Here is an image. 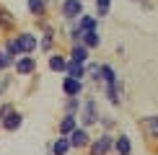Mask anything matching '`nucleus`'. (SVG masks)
Listing matches in <instances>:
<instances>
[{
    "label": "nucleus",
    "instance_id": "1",
    "mask_svg": "<svg viewBox=\"0 0 158 155\" xmlns=\"http://www.w3.org/2000/svg\"><path fill=\"white\" fill-rule=\"evenodd\" d=\"M98 119H101V111H98V101H96V96H85V98H81V111H78V124L88 129V127L98 124Z\"/></svg>",
    "mask_w": 158,
    "mask_h": 155
},
{
    "label": "nucleus",
    "instance_id": "2",
    "mask_svg": "<svg viewBox=\"0 0 158 155\" xmlns=\"http://www.w3.org/2000/svg\"><path fill=\"white\" fill-rule=\"evenodd\" d=\"M36 67H39L36 57H31V54H21V57H16V60H13V67H10V70H16V75H18V78H29V75H34V73H36Z\"/></svg>",
    "mask_w": 158,
    "mask_h": 155
},
{
    "label": "nucleus",
    "instance_id": "3",
    "mask_svg": "<svg viewBox=\"0 0 158 155\" xmlns=\"http://www.w3.org/2000/svg\"><path fill=\"white\" fill-rule=\"evenodd\" d=\"M81 13H85L83 0H62V3H60V16H62L65 23H73Z\"/></svg>",
    "mask_w": 158,
    "mask_h": 155
},
{
    "label": "nucleus",
    "instance_id": "4",
    "mask_svg": "<svg viewBox=\"0 0 158 155\" xmlns=\"http://www.w3.org/2000/svg\"><path fill=\"white\" fill-rule=\"evenodd\" d=\"M111 142H114V137H111L109 132H104L101 137H91L88 153H91V155H109V153H111Z\"/></svg>",
    "mask_w": 158,
    "mask_h": 155
},
{
    "label": "nucleus",
    "instance_id": "5",
    "mask_svg": "<svg viewBox=\"0 0 158 155\" xmlns=\"http://www.w3.org/2000/svg\"><path fill=\"white\" fill-rule=\"evenodd\" d=\"M62 96L65 98H81L83 90H85V80H78V78H62Z\"/></svg>",
    "mask_w": 158,
    "mask_h": 155
},
{
    "label": "nucleus",
    "instance_id": "6",
    "mask_svg": "<svg viewBox=\"0 0 158 155\" xmlns=\"http://www.w3.org/2000/svg\"><path fill=\"white\" fill-rule=\"evenodd\" d=\"M68 142H70V150H83V147H88V142H91V134H88V129L78 124L73 132L68 134Z\"/></svg>",
    "mask_w": 158,
    "mask_h": 155
},
{
    "label": "nucleus",
    "instance_id": "7",
    "mask_svg": "<svg viewBox=\"0 0 158 155\" xmlns=\"http://www.w3.org/2000/svg\"><path fill=\"white\" fill-rule=\"evenodd\" d=\"M122 96H124V83L114 80L109 85H104V98H106L111 106H122Z\"/></svg>",
    "mask_w": 158,
    "mask_h": 155
},
{
    "label": "nucleus",
    "instance_id": "8",
    "mask_svg": "<svg viewBox=\"0 0 158 155\" xmlns=\"http://www.w3.org/2000/svg\"><path fill=\"white\" fill-rule=\"evenodd\" d=\"M16 39H18V44H21L23 54H34L36 47H39V36L34 34V31H18Z\"/></svg>",
    "mask_w": 158,
    "mask_h": 155
},
{
    "label": "nucleus",
    "instance_id": "9",
    "mask_svg": "<svg viewBox=\"0 0 158 155\" xmlns=\"http://www.w3.org/2000/svg\"><path fill=\"white\" fill-rule=\"evenodd\" d=\"M23 124V114L18 111V109H13V111H8L0 119V129H5V132H18Z\"/></svg>",
    "mask_w": 158,
    "mask_h": 155
},
{
    "label": "nucleus",
    "instance_id": "10",
    "mask_svg": "<svg viewBox=\"0 0 158 155\" xmlns=\"http://www.w3.org/2000/svg\"><path fill=\"white\" fill-rule=\"evenodd\" d=\"M13 29H16V16H13V10L8 5H0V31H3V34H13Z\"/></svg>",
    "mask_w": 158,
    "mask_h": 155
},
{
    "label": "nucleus",
    "instance_id": "11",
    "mask_svg": "<svg viewBox=\"0 0 158 155\" xmlns=\"http://www.w3.org/2000/svg\"><path fill=\"white\" fill-rule=\"evenodd\" d=\"M73 23L81 29V34H85V31H98V18L91 16V13H81Z\"/></svg>",
    "mask_w": 158,
    "mask_h": 155
},
{
    "label": "nucleus",
    "instance_id": "12",
    "mask_svg": "<svg viewBox=\"0 0 158 155\" xmlns=\"http://www.w3.org/2000/svg\"><path fill=\"white\" fill-rule=\"evenodd\" d=\"M47 67L52 73H65V67H68V54H62V52H49Z\"/></svg>",
    "mask_w": 158,
    "mask_h": 155
},
{
    "label": "nucleus",
    "instance_id": "13",
    "mask_svg": "<svg viewBox=\"0 0 158 155\" xmlns=\"http://www.w3.org/2000/svg\"><path fill=\"white\" fill-rule=\"evenodd\" d=\"M111 150L117 155H132V140L127 134H117L114 142H111Z\"/></svg>",
    "mask_w": 158,
    "mask_h": 155
},
{
    "label": "nucleus",
    "instance_id": "14",
    "mask_svg": "<svg viewBox=\"0 0 158 155\" xmlns=\"http://www.w3.org/2000/svg\"><path fill=\"white\" fill-rule=\"evenodd\" d=\"M88 57H91V52L85 49V47H83L81 42H78V44H73V47H70V54H68V60H70V62L85 65V62H88Z\"/></svg>",
    "mask_w": 158,
    "mask_h": 155
},
{
    "label": "nucleus",
    "instance_id": "15",
    "mask_svg": "<svg viewBox=\"0 0 158 155\" xmlns=\"http://www.w3.org/2000/svg\"><path fill=\"white\" fill-rule=\"evenodd\" d=\"M47 150H49V155H68V153H70V142H68V137H65V134H60L57 140L49 142Z\"/></svg>",
    "mask_w": 158,
    "mask_h": 155
},
{
    "label": "nucleus",
    "instance_id": "16",
    "mask_svg": "<svg viewBox=\"0 0 158 155\" xmlns=\"http://www.w3.org/2000/svg\"><path fill=\"white\" fill-rule=\"evenodd\" d=\"M81 44L88 52H94V49L101 47V34H98V31H85V34H81Z\"/></svg>",
    "mask_w": 158,
    "mask_h": 155
},
{
    "label": "nucleus",
    "instance_id": "17",
    "mask_svg": "<svg viewBox=\"0 0 158 155\" xmlns=\"http://www.w3.org/2000/svg\"><path fill=\"white\" fill-rule=\"evenodd\" d=\"M47 5L49 3H44V0H26V10H29V16H34V18H44L47 16Z\"/></svg>",
    "mask_w": 158,
    "mask_h": 155
},
{
    "label": "nucleus",
    "instance_id": "18",
    "mask_svg": "<svg viewBox=\"0 0 158 155\" xmlns=\"http://www.w3.org/2000/svg\"><path fill=\"white\" fill-rule=\"evenodd\" d=\"M98 78H101V85H109V83L119 80V75H117V70L111 67L109 62H101V67H98Z\"/></svg>",
    "mask_w": 158,
    "mask_h": 155
},
{
    "label": "nucleus",
    "instance_id": "19",
    "mask_svg": "<svg viewBox=\"0 0 158 155\" xmlns=\"http://www.w3.org/2000/svg\"><path fill=\"white\" fill-rule=\"evenodd\" d=\"M140 127L148 132V137H150V140H158V114H153V116H145V119L140 121Z\"/></svg>",
    "mask_w": 158,
    "mask_h": 155
},
{
    "label": "nucleus",
    "instance_id": "20",
    "mask_svg": "<svg viewBox=\"0 0 158 155\" xmlns=\"http://www.w3.org/2000/svg\"><path fill=\"white\" fill-rule=\"evenodd\" d=\"M98 67H101V62H85V78H83V80L94 83V85H101V78H98Z\"/></svg>",
    "mask_w": 158,
    "mask_h": 155
},
{
    "label": "nucleus",
    "instance_id": "21",
    "mask_svg": "<svg viewBox=\"0 0 158 155\" xmlns=\"http://www.w3.org/2000/svg\"><path fill=\"white\" fill-rule=\"evenodd\" d=\"M78 127V116H73V114H62V119H60V134H65L68 137L70 132Z\"/></svg>",
    "mask_w": 158,
    "mask_h": 155
},
{
    "label": "nucleus",
    "instance_id": "22",
    "mask_svg": "<svg viewBox=\"0 0 158 155\" xmlns=\"http://www.w3.org/2000/svg\"><path fill=\"white\" fill-rule=\"evenodd\" d=\"M94 16L101 21V18H106L109 13H111V0H94Z\"/></svg>",
    "mask_w": 158,
    "mask_h": 155
},
{
    "label": "nucleus",
    "instance_id": "23",
    "mask_svg": "<svg viewBox=\"0 0 158 155\" xmlns=\"http://www.w3.org/2000/svg\"><path fill=\"white\" fill-rule=\"evenodd\" d=\"M65 75H68V78H78V80H83V78H85V65H78V62H70V60H68Z\"/></svg>",
    "mask_w": 158,
    "mask_h": 155
},
{
    "label": "nucleus",
    "instance_id": "24",
    "mask_svg": "<svg viewBox=\"0 0 158 155\" xmlns=\"http://www.w3.org/2000/svg\"><path fill=\"white\" fill-rule=\"evenodd\" d=\"M13 60L16 57H10L8 54V49L3 47V42H0V73H5V70H10L13 67Z\"/></svg>",
    "mask_w": 158,
    "mask_h": 155
},
{
    "label": "nucleus",
    "instance_id": "25",
    "mask_svg": "<svg viewBox=\"0 0 158 155\" xmlns=\"http://www.w3.org/2000/svg\"><path fill=\"white\" fill-rule=\"evenodd\" d=\"M78 111H81V98H65V103H62V114H73V116H78Z\"/></svg>",
    "mask_w": 158,
    "mask_h": 155
},
{
    "label": "nucleus",
    "instance_id": "26",
    "mask_svg": "<svg viewBox=\"0 0 158 155\" xmlns=\"http://www.w3.org/2000/svg\"><path fill=\"white\" fill-rule=\"evenodd\" d=\"M68 39H70V44H78V42H81V29H78L75 23H70V31H68Z\"/></svg>",
    "mask_w": 158,
    "mask_h": 155
},
{
    "label": "nucleus",
    "instance_id": "27",
    "mask_svg": "<svg viewBox=\"0 0 158 155\" xmlns=\"http://www.w3.org/2000/svg\"><path fill=\"white\" fill-rule=\"evenodd\" d=\"M98 124H104V129H106V132H109V129H114V116H101V119H98Z\"/></svg>",
    "mask_w": 158,
    "mask_h": 155
},
{
    "label": "nucleus",
    "instance_id": "28",
    "mask_svg": "<svg viewBox=\"0 0 158 155\" xmlns=\"http://www.w3.org/2000/svg\"><path fill=\"white\" fill-rule=\"evenodd\" d=\"M8 85H10V78L5 75V73H0V96H3L5 90H8Z\"/></svg>",
    "mask_w": 158,
    "mask_h": 155
},
{
    "label": "nucleus",
    "instance_id": "29",
    "mask_svg": "<svg viewBox=\"0 0 158 155\" xmlns=\"http://www.w3.org/2000/svg\"><path fill=\"white\" fill-rule=\"evenodd\" d=\"M13 109H16L13 103H0V119H3V116L8 114V111H13Z\"/></svg>",
    "mask_w": 158,
    "mask_h": 155
},
{
    "label": "nucleus",
    "instance_id": "30",
    "mask_svg": "<svg viewBox=\"0 0 158 155\" xmlns=\"http://www.w3.org/2000/svg\"><path fill=\"white\" fill-rule=\"evenodd\" d=\"M132 3H143V0H132Z\"/></svg>",
    "mask_w": 158,
    "mask_h": 155
},
{
    "label": "nucleus",
    "instance_id": "31",
    "mask_svg": "<svg viewBox=\"0 0 158 155\" xmlns=\"http://www.w3.org/2000/svg\"><path fill=\"white\" fill-rule=\"evenodd\" d=\"M44 3H52V0H44Z\"/></svg>",
    "mask_w": 158,
    "mask_h": 155
}]
</instances>
